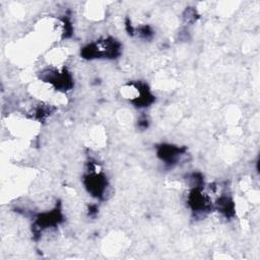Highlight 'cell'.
I'll return each mask as SVG.
<instances>
[{"mask_svg":"<svg viewBox=\"0 0 260 260\" xmlns=\"http://www.w3.org/2000/svg\"><path fill=\"white\" fill-rule=\"evenodd\" d=\"M120 53V44L114 40H105L94 44H89L82 50L84 58H115Z\"/></svg>","mask_w":260,"mask_h":260,"instance_id":"cell-1","label":"cell"},{"mask_svg":"<svg viewBox=\"0 0 260 260\" xmlns=\"http://www.w3.org/2000/svg\"><path fill=\"white\" fill-rule=\"evenodd\" d=\"M85 186L88 192L92 194V196L101 198L104 195L105 190L107 188V181L105 177L101 176L100 174H94L86 177Z\"/></svg>","mask_w":260,"mask_h":260,"instance_id":"cell-2","label":"cell"},{"mask_svg":"<svg viewBox=\"0 0 260 260\" xmlns=\"http://www.w3.org/2000/svg\"><path fill=\"white\" fill-rule=\"evenodd\" d=\"M184 152V148L175 145H161L158 148L157 155L167 164H174L176 159Z\"/></svg>","mask_w":260,"mask_h":260,"instance_id":"cell-3","label":"cell"}]
</instances>
